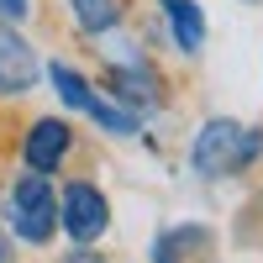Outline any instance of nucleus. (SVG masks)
<instances>
[{"label":"nucleus","mask_w":263,"mask_h":263,"mask_svg":"<svg viewBox=\"0 0 263 263\" xmlns=\"http://www.w3.org/2000/svg\"><path fill=\"white\" fill-rule=\"evenodd\" d=\"M263 158V132L242 126L232 116H211L190 142V168L200 179H227V174H242L248 163Z\"/></svg>","instance_id":"f257e3e1"},{"label":"nucleus","mask_w":263,"mask_h":263,"mask_svg":"<svg viewBox=\"0 0 263 263\" xmlns=\"http://www.w3.org/2000/svg\"><path fill=\"white\" fill-rule=\"evenodd\" d=\"M6 221H11V232L21 237V242H32V248H42L58 232V195L48 184V174H32L27 168L11 184V195H6Z\"/></svg>","instance_id":"f03ea898"},{"label":"nucleus","mask_w":263,"mask_h":263,"mask_svg":"<svg viewBox=\"0 0 263 263\" xmlns=\"http://www.w3.org/2000/svg\"><path fill=\"white\" fill-rule=\"evenodd\" d=\"M58 221H63V232L74 237V248H90L95 237L111 227V205H105V195L95 184L74 179L69 190L58 195Z\"/></svg>","instance_id":"7ed1b4c3"},{"label":"nucleus","mask_w":263,"mask_h":263,"mask_svg":"<svg viewBox=\"0 0 263 263\" xmlns=\"http://www.w3.org/2000/svg\"><path fill=\"white\" fill-rule=\"evenodd\" d=\"M69 147H74L69 121L63 116H42V121H32L27 142H21V163H27L32 174H53L63 158H69Z\"/></svg>","instance_id":"20e7f679"},{"label":"nucleus","mask_w":263,"mask_h":263,"mask_svg":"<svg viewBox=\"0 0 263 263\" xmlns=\"http://www.w3.org/2000/svg\"><path fill=\"white\" fill-rule=\"evenodd\" d=\"M37 84V53L27 48V37H16V27L6 21L0 27V90L6 95H21Z\"/></svg>","instance_id":"39448f33"},{"label":"nucleus","mask_w":263,"mask_h":263,"mask_svg":"<svg viewBox=\"0 0 263 263\" xmlns=\"http://www.w3.org/2000/svg\"><path fill=\"white\" fill-rule=\"evenodd\" d=\"M111 90H116V100L126 105V111H158V100H163V90H158V79H153V69L132 53L121 69L111 74Z\"/></svg>","instance_id":"423d86ee"},{"label":"nucleus","mask_w":263,"mask_h":263,"mask_svg":"<svg viewBox=\"0 0 263 263\" xmlns=\"http://www.w3.org/2000/svg\"><path fill=\"white\" fill-rule=\"evenodd\" d=\"M163 21H168V37L179 42L184 53H200L205 42V11L195 0H163Z\"/></svg>","instance_id":"0eeeda50"},{"label":"nucleus","mask_w":263,"mask_h":263,"mask_svg":"<svg viewBox=\"0 0 263 263\" xmlns=\"http://www.w3.org/2000/svg\"><path fill=\"white\" fill-rule=\"evenodd\" d=\"M69 11H74V21L90 37H105V32H116V21H121V0H69Z\"/></svg>","instance_id":"6e6552de"},{"label":"nucleus","mask_w":263,"mask_h":263,"mask_svg":"<svg viewBox=\"0 0 263 263\" xmlns=\"http://www.w3.org/2000/svg\"><path fill=\"white\" fill-rule=\"evenodd\" d=\"M48 79H53V90H58V100L69 105V111H84V105H90V79H84L79 69H69V63H53L48 69Z\"/></svg>","instance_id":"1a4fd4ad"},{"label":"nucleus","mask_w":263,"mask_h":263,"mask_svg":"<svg viewBox=\"0 0 263 263\" xmlns=\"http://www.w3.org/2000/svg\"><path fill=\"white\" fill-rule=\"evenodd\" d=\"M32 0H0V21H27Z\"/></svg>","instance_id":"9d476101"},{"label":"nucleus","mask_w":263,"mask_h":263,"mask_svg":"<svg viewBox=\"0 0 263 263\" xmlns=\"http://www.w3.org/2000/svg\"><path fill=\"white\" fill-rule=\"evenodd\" d=\"M63 263H100V253H95V248H74Z\"/></svg>","instance_id":"9b49d317"},{"label":"nucleus","mask_w":263,"mask_h":263,"mask_svg":"<svg viewBox=\"0 0 263 263\" xmlns=\"http://www.w3.org/2000/svg\"><path fill=\"white\" fill-rule=\"evenodd\" d=\"M0 263H11V248H6V237H0Z\"/></svg>","instance_id":"f8f14e48"},{"label":"nucleus","mask_w":263,"mask_h":263,"mask_svg":"<svg viewBox=\"0 0 263 263\" xmlns=\"http://www.w3.org/2000/svg\"><path fill=\"white\" fill-rule=\"evenodd\" d=\"M248 6H253V0H248Z\"/></svg>","instance_id":"ddd939ff"}]
</instances>
